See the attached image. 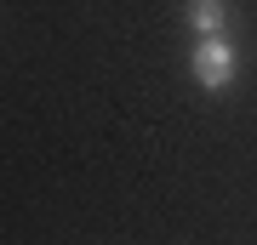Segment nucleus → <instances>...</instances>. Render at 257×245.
Returning <instances> with one entry per match:
<instances>
[{
	"instance_id": "2",
	"label": "nucleus",
	"mask_w": 257,
	"mask_h": 245,
	"mask_svg": "<svg viewBox=\"0 0 257 245\" xmlns=\"http://www.w3.org/2000/svg\"><path fill=\"white\" fill-rule=\"evenodd\" d=\"M189 23H194V35H223L229 29V0H189Z\"/></svg>"
},
{
	"instance_id": "1",
	"label": "nucleus",
	"mask_w": 257,
	"mask_h": 245,
	"mask_svg": "<svg viewBox=\"0 0 257 245\" xmlns=\"http://www.w3.org/2000/svg\"><path fill=\"white\" fill-rule=\"evenodd\" d=\"M189 69H194V80H200V91H229V80H234V46H229V35H200Z\"/></svg>"
}]
</instances>
